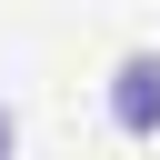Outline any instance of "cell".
I'll return each mask as SVG.
<instances>
[{"instance_id":"6da1fadb","label":"cell","mask_w":160,"mask_h":160,"mask_svg":"<svg viewBox=\"0 0 160 160\" xmlns=\"http://www.w3.org/2000/svg\"><path fill=\"white\" fill-rule=\"evenodd\" d=\"M110 120H120L130 140L160 130V50H130V60H120V80H110Z\"/></svg>"},{"instance_id":"7a4b0ae2","label":"cell","mask_w":160,"mask_h":160,"mask_svg":"<svg viewBox=\"0 0 160 160\" xmlns=\"http://www.w3.org/2000/svg\"><path fill=\"white\" fill-rule=\"evenodd\" d=\"M0 150H10V110H0Z\"/></svg>"}]
</instances>
